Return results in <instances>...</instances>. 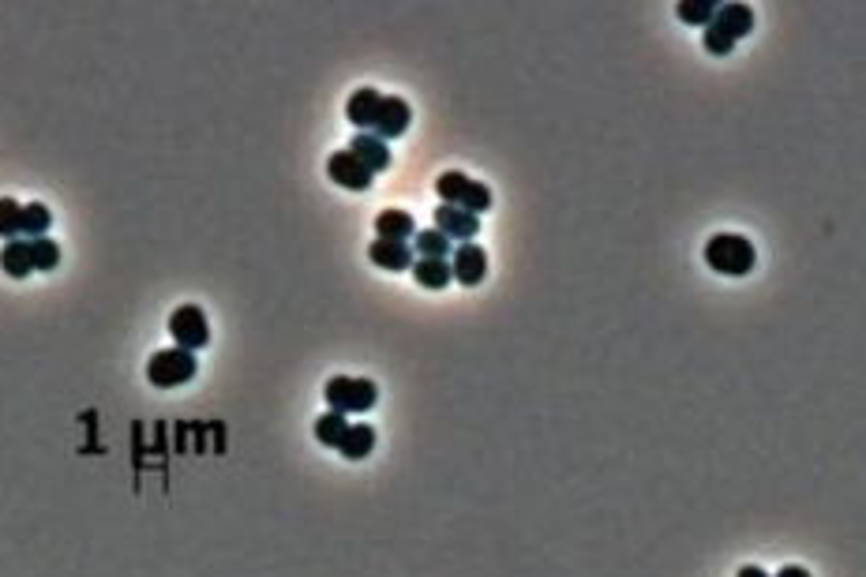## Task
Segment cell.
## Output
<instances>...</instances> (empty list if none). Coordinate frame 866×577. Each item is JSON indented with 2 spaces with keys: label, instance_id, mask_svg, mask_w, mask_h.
<instances>
[{
  "label": "cell",
  "instance_id": "cell-12",
  "mask_svg": "<svg viewBox=\"0 0 866 577\" xmlns=\"http://www.w3.org/2000/svg\"><path fill=\"white\" fill-rule=\"evenodd\" d=\"M379 105H383V94H379V90L360 87L349 94V102H345V117H349L353 128H368V135H372L375 117H379Z\"/></svg>",
  "mask_w": 866,
  "mask_h": 577
},
{
  "label": "cell",
  "instance_id": "cell-5",
  "mask_svg": "<svg viewBox=\"0 0 866 577\" xmlns=\"http://www.w3.org/2000/svg\"><path fill=\"white\" fill-rule=\"evenodd\" d=\"M195 371H199V364H195V353H188V349H177V345H173V349H162V353L150 356L147 379L154 386H162V390H173V386L192 383Z\"/></svg>",
  "mask_w": 866,
  "mask_h": 577
},
{
  "label": "cell",
  "instance_id": "cell-14",
  "mask_svg": "<svg viewBox=\"0 0 866 577\" xmlns=\"http://www.w3.org/2000/svg\"><path fill=\"white\" fill-rule=\"evenodd\" d=\"M375 233H379V240H398V244H405V240L417 237V222H413V214H405V210H383V214L375 218Z\"/></svg>",
  "mask_w": 866,
  "mask_h": 577
},
{
  "label": "cell",
  "instance_id": "cell-4",
  "mask_svg": "<svg viewBox=\"0 0 866 577\" xmlns=\"http://www.w3.org/2000/svg\"><path fill=\"white\" fill-rule=\"evenodd\" d=\"M435 192H439V199L443 203H450V207H462L469 210V214H484V210L492 207V192L480 184V180L473 177H465V173H458V169H450V173H439V180H435Z\"/></svg>",
  "mask_w": 866,
  "mask_h": 577
},
{
  "label": "cell",
  "instance_id": "cell-23",
  "mask_svg": "<svg viewBox=\"0 0 866 577\" xmlns=\"http://www.w3.org/2000/svg\"><path fill=\"white\" fill-rule=\"evenodd\" d=\"M30 259H34V270H57L60 263V244L49 237L30 240Z\"/></svg>",
  "mask_w": 866,
  "mask_h": 577
},
{
  "label": "cell",
  "instance_id": "cell-20",
  "mask_svg": "<svg viewBox=\"0 0 866 577\" xmlns=\"http://www.w3.org/2000/svg\"><path fill=\"white\" fill-rule=\"evenodd\" d=\"M413 252H420V259H447L450 240L439 229H420L417 237H413Z\"/></svg>",
  "mask_w": 866,
  "mask_h": 577
},
{
  "label": "cell",
  "instance_id": "cell-10",
  "mask_svg": "<svg viewBox=\"0 0 866 577\" xmlns=\"http://www.w3.org/2000/svg\"><path fill=\"white\" fill-rule=\"evenodd\" d=\"M409 124H413L409 102L383 94V105H379V117H375V128H372L375 139H383V143H387V139H398V135L409 132Z\"/></svg>",
  "mask_w": 866,
  "mask_h": 577
},
{
  "label": "cell",
  "instance_id": "cell-25",
  "mask_svg": "<svg viewBox=\"0 0 866 577\" xmlns=\"http://www.w3.org/2000/svg\"><path fill=\"white\" fill-rule=\"evenodd\" d=\"M735 577H769V574H765L762 566H743V570H739Z\"/></svg>",
  "mask_w": 866,
  "mask_h": 577
},
{
  "label": "cell",
  "instance_id": "cell-18",
  "mask_svg": "<svg viewBox=\"0 0 866 577\" xmlns=\"http://www.w3.org/2000/svg\"><path fill=\"white\" fill-rule=\"evenodd\" d=\"M345 428H349V420H345L342 413L327 409V413L315 420V439H319L323 446H330V450H338V443H342Z\"/></svg>",
  "mask_w": 866,
  "mask_h": 577
},
{
  "label": "cell",
  "instance_id": "cell-9",
  "mask_svg": "<svg viewBox=\"0 0 866 577\" xmlns=\"http://www.w3.org/2000/svg\"><path fill=\"white\" fill-rule=\"evenodd\" d=\"M432 218H435V229L447 240H462L465 244V240H473L480 233L477 214H469V210H462V207H450V203H439Z\"/></svg>",
  "mask_w": 866,
  "mask_h": 577
},
{
  "label": "cell",
  "instance_id": "cell-2",
  "mask_svg": "<svg viewBox=\"0 0 866 577\" xmlns=\"http://www.w3.org/2000/svg\"><path fill=\"white\" fill-rule=\"evenodd\" d=\"M750 27H754V12H750L747 4H724V8H717L713 23L705 27V49L713 57H728L735 49V42L743 34H750Z\"/></svg>",
  "mask_w": 866,
  "mask_h": 577
},
{
  "label": "cell",
  "instance_id": "cell-15",
  "mask_svg": "<svg viewBox=\"0 0 866 577\" xmlns=\"http://www.w3.org/2000/svg\"><path fill=\"white\" fill-rule=\"evenodd\" d=\"M0 270L8 274V278H30V270H34V259H30V240H8L4 248H0Z\"/></svg>",
  "mask_w": 866,
  "mask_h": 577
},
{
  "label": "cell",
  "instance_id": "cell-1",
  "mask_svg": "<svg viewBox=\"0 0 866 577\" xmlns=\"http://www.w3.org/2000/svg\"><path fill=\"white\" fill-rule=\"evenodd\" d=\"M754 259H758L754 244L747 237H739V233H717L705 244V263L724 278H747L754 270Z\"/></svg>",
  "mask_w": 866,
  "mask_h": 577
},
{
  "label": "cell",
  "instance_id": "cell-6",
  "mask_svg": "<svg viewBox=\"0 0 866 577\" xmlns=\"http://www.w3.org/2000/svg\"><path fill=\"white\" fill-rule=\"evenodd\" d=\"M169 338L177 341V349H188V353L210 345V323H207V315H203V308L184 304V308L173 311V315H169Z\"/></svg>",
  "mask_w": 866,
  "mask_h": 577
},
{
  "label": "cell",
  "instance_id": "cell-22",
  "mask_svg": "<svg viewBox=\"0 0 866 577\" xmlns=\"http://www.w3.org/2000/svg\"><path fill=\"white\" fill-rule=\"evenodd\" d=\"M717 8H720L717 0H683V4H679V19L690 23V27H709Z\"/></svg>",
  "mask_w": 866,
  "mask_h": 577
},
{
  "label": "cell",
  "instance_id": "cell-8",
  "mask_svg": "<svg viewBox=\"0 0 866 577\" xmlns=\"http://www.w3.org/2000/svg\"><path fill=\"white\" fill-rule=\"evenodd\" d=\"M327 173L338 188H349V192H368L372 188V173L360 165V158H353L349 150H334L327 162Z\"/></svg>",
  "mask_w": 866,
  "mask_h": 577
},
{
  "label": "cell",
  "instance_id": "cell-24",
  "mask_svg": "<svg viewBox=\"0 0 866 577\" xmlns=\"http://www.w3.org/2000/svg\"><path fill=\"white\" fill-rule=\"evenodd\" d=\"M777 577H810L803 566H780V574Z\"/></svg>",
  "mask_w": 866,
  "mask_h": 577
},
{
  "label": "cell",
  "instance_id": "cell-16",
  "mask_svg": "<svg viewBox=\"0 0 866 577\" xmlns=\"http://www.w3.org/2000/svg\"><path fill=\"white\" fill-rule=\"evenodd\" d=\"M375 450V428H368V424H349L342 435V443H338V454H342L345 461H360V458H368Z\"/></svg>",
  "mask_w": 866,
  "mask_h": 577
},
{
  "label": "cell",
  "instance_id": "cell-17",
  "mask_svg": "<svg viewBox=\"0 0 866 577\" xmlns=\"http://www.w3.org/2000/svg\"><path fill=\"white\" fill-rule=\"evenodd\" d=\"M413 282L420 285V289H447L450 285V259H420V263H413Z\"/></svg>",
  "mask_w": 866,
  "mask_h": 577
},
{
  "label": "cell",
  "instance_id": "cell-11",
  "mask_svg": "<svg viewBox=\"0 0 866 577\" xmlns=\"http://www.w3.org/2000/svg\"><path fill=\"white\" fill-rule=\"evenodd\" d=\"M345 150H349L353 158H360V165H364L372 177H375V173H387L390 162H394V158H390L387 143H383V139H375V135H368V132H360Z\"/></svg>",
  "mask_w": 866,
  "mask_h": 577
},
{
  "label": "cell",
  "instance_id": "cell-13",
  "mask_svg": "<svg viewBox=\"0 0 866 577\" xmlns=\"http://www.w3.org/2000/svg\"><path fill=\"white\" fill-rule=\"evenodd\" d=\"M368 259H372L379 270H409L413 267V248H409V244H398V240L375 237L372 244H368Z\"/></svg>",
  "mask_w": 866,
  "mask_h": 577
},
{
  "label": "cell",
  "instance_id": "cell-3",
  "mask_svg": "<svg viewBox=\"0 0 866 577\" xmlns=\"http://www.w3.org/2000/svg\"><path fill=\"white\" fill-rule=\"evenodd\" d=\"M323 398L334 413H368L375 409V401H379V386L372 379H353V375H338V379H330L323 386Z\"/></svg>",
  "mask_w": 866,
  "mask_h": 577
},
{
  "label": "cell",
  "instance_id": "cell-19",
  "mask_svg": "<svg viewBox=\"0 0 866 577\" xmlns=\"http://www.w3.org/2000/svg\"><path fill=\"white\" fill-rule=\"evenodd\" d=\"M49 225H53V214H49L45 203H27V207H23V240L45 237Z\"/></svg>",
  "mask_w": 866,
  "mask_h": 577
},
{
  "label": "cell",
  "instance_id": "cell-7",
  "mask_svg": "<svg viewBox=\"0 0 866 577\" xmlns=\"http://www.w3.org/2000/svg\"><path fill=\"white\" fill-rule=\"evenodd\" d=\"M450 274H454V282L469 285V289L488 278V255H484V248H480L477 240H465V244H458V248H454Z\"/></svg>",
  "mask_w": 866,
  "mask_h": 577
},
{
  "label": "cell",
  "instance_id": "cell-21",
  "mask_svg": "<svg viewBox=\"0 0 866 577\" xmlns=\"http://www.w3.org/2000/svg\"><path fill=\"white\" fill-rule=\"evenodd\" d=\"M23 237V203L15 199H0V240H19Z\"/></svg>",
  "mask_w": 866,
  "mask_h": 577
}]
</instances>
